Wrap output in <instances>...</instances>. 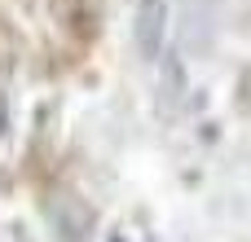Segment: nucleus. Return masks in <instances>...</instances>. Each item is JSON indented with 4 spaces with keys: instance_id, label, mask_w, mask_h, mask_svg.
Listing matches in <instances>:
<instances>
[{
    "instance_id": "39448f33",
    "label": "nucleus",
    "mask_w": 251,
    "mask_h": 242,
    "mask_svg": "<svg viewBox=\"0 0 251 242\" xmlns=\"http://www.w3.org/2000/svg\"><path fill=\"white\" fill-rule=\"evenodd\" d=\"M238 106L251 115V66H243V75H238Z\"/></svg>"
},
{
    "instance_id": "f257e3e1",
    "label": "nucleus",
    "mask_w": 251,
    "mask_h": 242,
    "mask_svg": "<svg viewBox=\"0 0 251 242\" xmlns=\"http://www.w3.org/2000/svg\"><path fill=\"white\" fill-rule=\"evenodd\" d=\"M44 216H49L53 242H88L93 229H97L93 203H84L75 190H53V194L44 198Z\"/></svg>"
},
{
    "instance_id": "20e7f679",
    "label": "nucleus",
    "mask_w": 251,
    "mask_h": 242,
    "mask_svg": "<svg viewBox=\"0 0 251 242\" xmlns=\"http://www.w3.org/2000/svg\"><path fill=\"white\" fill-rule=\"evenodd\" d=\"M97 18H101V9H97V0H75V13H71V22H75V31L88 40V35H97Z\"/></svg>"
},
{
    "instance_id": "423d86ee",
    "label": "nucleus",
    "mask_w": 251,
    "mask_h": 242,
    "mask_svg": "<svg viewBox=\"0 0 251 242\" xmlns=\"http://www.w3.org/2000/svg\"><path fill=\"white\" fill-rule=\"evenodd\" d=\"M4 132H9V97L0 93V137H4Z\"/></svg>"
},
{
    "instance_id": "7ed1b4c3",
    "label": "nucleus",
    "mask_w": 251,
    "mask_h": 242,
    "mask_svg": "<svg viewBox=\"0 0 251 242\" xmlns=\"http://www.w3.org/2000/svg\"><path fill=\"white\" fill-rule=\"evenodd\" d=\"M18 62H22V40H18V31L4 22V13H0V75H9V71H18Z\"/></svg>"
},
{
    "instance_id": "f03ea898",
    "label": "nucleus",
    "mask_w": 251,
    "mask_h": 242,
    "mask_svg": "<svg viewBox=\"0 0 251 242\" xmlns=\"http://www.w3.org/2000/svg\"><path fill=\"white\" fill-rule=\"evenodd\" d=\"M168 4H172V0H137L132 40H137L141 62H159V57H163V40H168Z\"/></svg>"
}]
</instances>
